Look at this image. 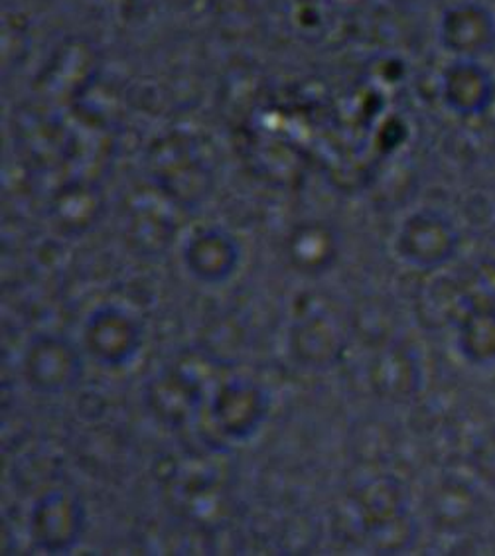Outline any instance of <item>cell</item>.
<instances>
[{
  "instance_id": "1",
  "label": "cell",
  "mask_w": 495,
  "mask_h": 556,
  "mask_svg": "<svg viewBox=\"0 0 495 556\" xmlns=\"http://www.w3.org/2000/svg\"><path fill=\"white\" fill-rule=\"evenodd\" d=\"M458 245V236L453 225L446 224L436 215H419L410 219L403 239L401 251L409 258L410 263H417L422 267H434L453 257Z\"/></svg>"
},
{
  "instance_id": "2",
  "label": "cell",
  "mask_w": 495,
  "mask_h": 556,
  "mask_svg": "<svg viewBox=\"0 0 495 556\" xmlns=\"http://www.w3.org/2000/svg\"><path fill=\"white\" fill-rule=\"evenodd\" d=\"M446 96L454 109L464 115L482 113L492 99V81L480 65L462 62L446 77Z\"/></svg>"
},
{
  "instance_id": "3",
  "label": "cell",
  "mask_w": 495,
  "mask_h": 556,
  "mask_svg": "<svg viewBox=\"0 0 495 556\" xmlns=\"http://www.w3.org/2000/svg\"><path fill=\"white\" fill-rule=\"evenodd\" d=\"M448 28H462V34L450 36V46L464 54H482L494 43L495 24L482 7H462L450 14Z\"/></svg>"
},
{
  "instance_id": "4",
  "label": "cell",
  "mask_w": 495,
  "mask_h": 556,
  "mask_svg": "<svg viewBox=\"0 0 495 556\" xmlns=\"http://www.w3.org/2000/svg\"><path fill=\"white\" fill-rule=\"evenodd\" d=\"M460 345L462 352L478 364L495 362V312H474L464 321Z\"/></svg>"
},
{
  "instance_id": "5",
  "label": "cell",
  "mask_w": 495,
  "mask_h": 556,
  "mask_svg": "<svg viewBox=\"0 0 495 556\" xmlns=\"http://www.w3.org/2000/svg\"><path fill=\"white\" fill-rule=\"evenodd\" d=\"M475 464H478V470L482 471V476L495 483V439L485 442L484 446L478 450Z\"/></svg>"
}]
</instances>
